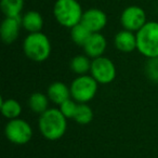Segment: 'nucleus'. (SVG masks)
Returning <instances> with one entry per match:
<instances>
[{
  "instance_id": "nucleus-1",
  "label": "nucleus",
  "mask_w": 158,
  "mask_h": 158,
  "mask_svg": "<svg viewBox=\"0 0 158 158\" xmlns=\"http://www.w3.org/2000/svg\"><path fill=\"white\" fill-rule=\"evenodd\" d=\"M38 129L47 140H60L67 130V118L62 114L60 108H49L39 115Z\"/></svg>"
},
{
  "instance_id": "nucleus-2",
  "label": "nucleus",
  "mask_w": 158,
  "mask_h": 158,
  "mask_svg": "<svg viewBox=\"0 0 158 158\" xmlns=\"http://www.w3.org/2000/svg\"><path fill=\"white\" fill-rule=\"evenodd\" d=\"M23 51L31 61L41 63L49 59L52 51V44L48 36L42 31L31 33L28 34L23 41Z\"/></svg>"
},
{
  "instance_id": "nucleus-3",
  "label": "nucleus",
  "mask_w": 158,
  "mask_h": 158,
  "mask_svg": "<svg viewBox=\"0 0 158 158\" xmlns=\"http://www.w3.org/2000/svg\"><path fill=\"white\" fill-rule=\"evenodd\" d=\"M136 50L146 59L158 57V22L147 23L135 33Z\"/></svg>"
},
{
  "instance_id": "nucleus-4",
  "label": "nucleus",
  "mask_w": 158,
  "mask_h": 158,
  "mask_svg": "<svg viewBox=\"0 0 158 158\" xmlns=\"http://www.w3.org/2000/svg\"><path fill=\"white\" fill-rule=\"evenodd\" d=\"M82 8L77 0H56L53 6V15L60 25L72 28L82 19Z\"/></svg>"
},
{
  "instance_id": "nucleus-5",
  "label": "nucleus",
  "mask_w": 158,
  "mask_h": 158,
  "mask_svg": "<svg viewBox=\"0 0 158 158\" xmlns=\"http://www.w3.org/2000/svg\"><path fill=\"white\" fill-rule=\"evenodd\" d=\"M72 99L77 103H89L95 98L99 84L91 75L77 76L69 86Z\"/></svg>"
},
{
  "instance_id": "nucleus-6",
  "label": "nucleus",
  "mask_w": 158,
  "mask_h": 158,
  "mask_svg": "<svg viewBox=\"0 0 158 158\" xmlns=\"http://www.w3.org/2000/svg\"><path fill=\"white\" fill-rule=\"evenodd\" d=\"M5 134L9 142L15 145H24L33 138V128L22 118L12 119L6 125Z\"/></svg>"
},
{
  "instance_id": "nucleus-7",
  "label": "nucleus",
  "mask_w": 158,
  "mask_h": 158,
  "mask_svg": "<svg viewBox=\"0 0 158 158\" xmlns=\"http://www.w3.org/2000/svg\"><path fill=\"white\" fill-rule=\"evenodd\" d=\"M90 75L100 85H108L116 78L117 69L114 62L106 56L93 59L91 62Z\"/></svg>"
},
{
  "instance_id": "nucleus-8",
  "label": "nucleus",
  "mask_w": 158,
  "mask_h": 158,
  "mask_svg": "<svg viewBox=\"0 0 158 158\" xmlns=\"http://www.w3.org/2000/svg\"><path fill=\"white\" fill-rule=\"evenodd\" d=\"M120 23L123 29L136 33L147 23L146 13L139 6H129L121 12Z\"/></svg>"
},
{
  "instance_id": "nucleus-9",
  "label": "nucleus",
  "mask_w": 158,
  "mask_h": 158,
  "mask_svg": "<svg viewBox=\"0 0 158 158\" xmlns=\"http://www.w3.org/2000/svg\"><path fill=\"white\" fill-rule=\"evenodd\" d=\"M81 23L91 33H101L107 24V15L101 9L90 8L87 11H84Z\"/></svg>"
},
{
  "instance_id": "nucleus-10",
  "label": "nucleus",
  "mask_w": 158,
  "mask_h": 158,
  "mask_svg": "<svg viewBox=\"0 0 158 158\" xmlns=\"http://www.w3.org/2000/svg\"><path fill=\"white\" fill-rule=\"evenodd\" d=\"M106 48H107V41H106V38L101 33L91 34L89 39L82 47L87 56H89L92 60L103 56Z\"/></svg>"
},
{
  "instance_id": "nucleus-11",
  "label": "nucleus",
  "mask_w": 158,
  "mask_h": 158,
  "mask_svg": "<svg viewBox=\"0 0 158 158\" xmlns=\"http://www.w3.org/2000/svg\"><path fill=\"white\" fill-rule=\"evenodd\" d=\"M22 28L21 18H6L0 26L1 40L6 44H11L18 39Z\"/></svg>"
},
{
  "instance_id": "nucleus-12",
  "label": "nucleus",
  "mask_w": 158,
  "mask_h": 158,
  "mask_svg": "<svg viewBox=\"0 0 158 158\" xmlns=\"http://www.w3.org/2000/svg\"><path fill=\"white\" fill-rule=\"evenodd\" d=\"M115 48L123 53H130L136 50V35L133 31L121 29L115 35Z\"/></svg>"
},
{
  "instance_id": "nucleus-13",
  "label": "nucleus",
  "mask_w": 158,
  "mask_h": 158,
  "mask_svg": "<svg viewBox=\"0 0 158 158\" xmlns=\"http://www.w3.org/2000/svg\"><path fill=\"white\" fill-rule=\"evenodd\" d=\"M47 95H48L50 102H52L55 105H61L66 100L70 99V88L66 84L62 81H54L48 87L47 90Z\"/></svg>"
},
{
  "instance_id": "nucleus-14",
  "label": "nucleus",
  "mask_w": 158,
  "mask_h": 158,
  "mask_svg": "<svg viewBox=\"0 0 158 158\" xmlns=\"http://www.w3.org/2000/svg\"><path fill=\"white\" fill-rule=\"evenodd\" d=\"M21 24H22V28L27 31L29 34L39 33L44 28V21L38 11L29 10L21 16Z\"/></svg>"
},
{
  "instance_id": "nucleus-15",
  "label": "nucleus",
  "mask_w": 158,
  "mask_h": 158,
  "mask_svg": "<svg viewBox=\"0 0 158 158\" xmlns=\"http://www.w3.org/2000/svg\"><path fill=\"white\" fill-rule=\"evenodd\" d=\"M0 110L1 114L5 118L12 120V119L20 118L22 114V105L15 99H1V104H0Z\"/></svg>"
},
{
  "instance_id": "nucleus-16",
  "label": "nucleus",
  "mask_w": 158,
  "mask_h": 158,
  "mask_svg": "<svg viewBox=\"0 0 158 158\" xmlns=\"http://www.w3.org/2000/svg\"><path fill=\"white\" fill-rule=\"evenodd\" d=\"M0 8L6 18H21L24 0H1Z\"/></svg>"
},
{
  "instance_id": "nucleus-17",
  "label": "nucleus",
  "mask_w": 158,
  "mask_h": 158,
  "mask_svg": "<svg viewBox=\"0 0 158 158\" xmlns=\"http://www.w3.org/2000/svg\"><path fill=\"white\" fill-rule=\"evenodd\" d=\"M49 102L50 100L47 94L42 92H34L28 99V106L31 112L41 115L49 110Z\"/></svg>"
},
{
  "instance_id": "nucleus-18",
  "label": "nucleus",
  "mask_w": 158,
  "mask_h": 158,
  "mask_svg": "<svg viewBox=\"0 0 158 158\" xmlns=\"http://www.w3.org/2000/svg\"><path fill=\"white\" fill-rule=\"evenodd\" d=\"M91 62H92V60H90V57L87 56L86 54L76 55L70 61V69L78 76L88 75V73H90L91 69Z\"/></svg>"
},
{
  "instance_id": "nucleus-19",
  "label": "nucleus",
  "mask_w": 158,
  "mask_h": 158,
  "mask_svg": "<svg viewBox=\"0 0 158 158\" xmlns=\"http://www.w3.org/2000/svg\"><path fill=\"white\" fill-rule=\"evenodd\" d=\"M94 118L93 110L88 105V103H79L75 114L74 120L79 125H89Z\"/></svg>"
},
{
  "instance_id": "nucleus-20",
  "label": "nucleus",
  "mask_w": 158,
  "mask_h": 158,
  "mask_svg": "<svg viewBox=\"0 0 158 158\" xmlns=\"http://www.w3.org/2000/svg\"><path fill=\"white\" fill-rule=\"evenodd\" d=\"M91 34L92 33L88 31L81 23H79L70 28V38H72L73 42L79 47H84V44L89 39Z\"/></svg>"
},
{
  "instance_id": "nucleus-21",
  "label": "nucleus",
  "mask_w": 158,
  "mask_h": 158,
  "mask_svg": "<svg viewBox=\"0 0 158 158\" xmlns=\"http://www.w3.org/2000/svg\"><path fill=\"white\" fill-rule=\"evenodd\" d=\"M145 75L153 82H158V57L147 59L145 64Z\"/></svg>"
},
{
  "instance_id": "nucleus-22",
  "label": "nucleus",
  "mask_w": 158,
  "mask_h": 158,
  "mask_svg": "<svg viewBox=\"0 0 158 158\" xmlns=\"http://www.w3.org/2000/svg\"><path fill=\"white\" fill-rule=\"evenodd\" d=\"M78 104L79 103H77L74 99L70 98V99L66 100L65 102H63L61 105H59V108L62 112V114L67 119H74L77 107H78Z\"/></svg>"
}]
</instances>
